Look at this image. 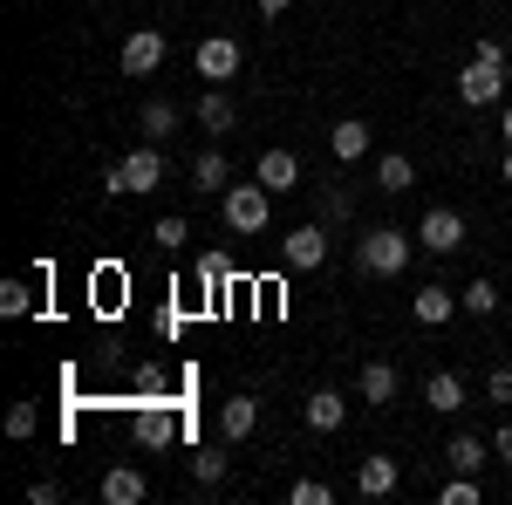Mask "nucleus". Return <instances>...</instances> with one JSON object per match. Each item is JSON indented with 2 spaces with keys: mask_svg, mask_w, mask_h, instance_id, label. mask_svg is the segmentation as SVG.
<instances>
[{
  "mask_svg": "<svg viewBox=\"0 0 512 505\" xmlns=\"http://www.w3.org/2000/svg\"><path fill=\"white\" fill-rule=\"evenodd\" d=\"M355 267L362 273H403L410 267V233H396V226H369V233L355 239Z\"/></svg>",
  "mask_w": 512,
  "mask_h": 505,
  "instance_id": "obj_1",
  "label": "nucleus"
},
{
  "mask_svg": "<svg viewBox=\"0 0 512 505\" xmlns=\"http://www.w3.org/2000/svg\"><path fill=\"white\" fill-rule=\"evenodd\" d=\"M267 219H274V192L253 178V185H226V226L233 233H267Z\"/></svg>",
  "mask_w": 512,
  "mask_h": 505,
  "instance_id": "obj_2",
  "label": "nucleus"
},
{
  "mask_svg": "<svg viewBox=\"0 0 512 505\" xmlns=\"http://www.w3.org/2000/svg\"><path fill=\"white\" fill-rule=\"evenodd\" d=\"M158 185H164V157L151 151V144L130 151L117 171H103V192H110V198H117V192H158Z\"/></svg>",
  "mask_w": 512,
  "mask_h": 505,
  "instance_id": "obj_3",
  "label": "nucleus"
},
{
  "mask_svg": "<svg viewBox=\"0 0 512 505\" xmlns=\"http://www.w3.org/2000/svg\"><path fill=\"white\" fill-rule=\"evenodd\" d=\"M458 96L472 103V110H485V103H499L506 96V76H499V62H465V76H458Z\"/></svg>",
  "mask_w": 512,
  "mask_h": 505,
  "instance_id": "obj_4",
  "label": "nucleus"
},
{
  "mask_svg": "<svg viewBox=\"0 0 512 505\" xmlns=\"http://www.w3.org/2000/svg\"><path fill=\"white\" fill-rule=\"evenodd\" d=\"M280 260L294 273H315L321 260H328V233H321V226H294V233L280 239Z\"/></svg>",
  "mask_w": 512,
  "mask_h": 505,
  "instance_id": "obj_5",
  "label": "nucleus"
},
{
  "mask_svg": "<svg viewBox=\"0 0 512 505\" xmlns=\"http://www.w3.org/2000/svg\"><path fill=\"white\" fill-rule=\"evenodd\" d=\"M417 239H424V253H458V246H465V219H458L451 205H437V212H424Z\"/></svg>",
  "mask_w": 512,
  "mask_h": 505,
  "instance_id": "obj_6",
  "label": "nucleus"
},
{
  "mask_svg": "<svg viewBox=\"0 0 512 505\" xmlns=\"http://www.w3.org/2000/svg\"><path fill=\"white\" fill-rule=\"evenodd\" d=\"M164 69V35L158 28H137L123 41V76H158Z\"/></svg>",
  "mask_w": 512,
  "mask_h": 505,
  "instance_id": "obj_7",
  "label": "nucleus"
},
{
  "mask_svg": "<svg viewBox=\"0 0 512 505\" xmlns=\"http://www.w3.org/2000/svg\"><path fill=\"white\" fill-rule=\"evenodd\" d=\"M396 485H403V465H396V458H376V451H369V458L355 465V492H362V499H390Z\"/></svg>",
  "mask_w": 512,
  "mask_h": 505,
  "instance_id": "obj_8",
  "label": "nucleus"
},
{
  "mask_svg": "<svg viewBox=\"0 0 512 505\" xmlns=\"http://www.w3.org/2000/svg\"><path fill=\"white\" fill-rule=\"evenodd\" d=\"M198 76L205 82H226V76H239V41H226V35H205L198 41Z\"/></svg>",
  "mask_w": 512,
  "mask_h": 505,
  "instance_id": "obj_9",
  "label": "nucleus"
},
{
  "mask_svg": "<svg viewBox=\"0 0 512 505\" xmlns=\"http://www.w3.org/2000/svg\"><path fill=\"white\" fill-rule=\"evenodd\" d=\"M253 178H260V185H267V192H301V157L294 151H260V171H253Z\"/></svg>",
  "mask_w": 512,
  "mask_h": 505,
  "instance_id": "obj_10",
  "label": "nucleus"
},
{
  "mask_svg": "<svg viewBox=\"0 0 512 505\" xmlns=\"http://www.w3.org/2000/svg\"><path fill=\"white\" fill-rule=\"evenodd\" d=\"M253 424H260V403H253V396H226V403H219V437H226V444L253 437Z\"/></svg>",
  "mask_w": 512,
  "mask_h": 505,
  "instance_id": "obj_11",
  "label": "nucleus"
},
{
  "mask_svg": "<svg viewBox=\"0 0 512 505\" xmlns=\"http://www.w3.org/2000/svg\"><path fill=\"white\" fill-rule=\"evenodd\" d=\"M424 403H431L437 417H451V410H465V383H458L451 369H437L431 383H424Z\"/></svg>",
  "mask_w": 512,
  "mask_h": 505,
  "instance_id": "obj_12",
  "label": "nucleus"
},
{
  "mask_svg": "<svg viewBox=\"0 0 512 505\" xmlns=\"http://www.w3.org/2000/svg\"><path fill=\"white\" fill-rule=\"evenodd\" d=\"M198 130H205V137L233 130V96H226V89H205V96H198Z\"/></svg>",
  "mask_w": 512,
  "mask_h": 505,
  "instance_id": "obj_13",
  "label": "nucleus"
},
{
  "mask_svg": "<svg viewBox=\"0 0 512 505\" xmlns=\"http://www.w3.org/2000/svg\"><path fill=\"white\" fill-rule=\"evenodd\" d=\"M410 314H417L424 328H444V321L458 314V294H444V287H424V294L410 301Z\"/></svg>",
  "mask_w": 512,
  "mask_h": 505,
  "instance_id": "obj_14",
  "label": "nucleus"
},
{
  "mask_svg": "<svg viewBox=\"0 0 512 505\" xmlns=\"http://www.w3.org/2000/svg\"><path fill=\"white\" fill-rule=\"evenodd\" d=\"M328 144H335V157H342V164H355V157L369 151V123H362V117H342L335 130H328Z\"/></svg>",
  "mask_w": 512,
  "mask_h": 505,
  "instance_id": "obj_15",
  "label": "nucleus"
},
{
  "mask_svg": "<svg viewBox=\"0 0 512 505\" xmlns=\"http://www.w3.org/2000/svg\"><path fill=\"white\" fill-rule=\"evenodd\" d=\"M144 492H151V485H144L130 465H117L110 478H103V505H144Z\"/></svg>",
  "mask_w": 512,
  "mask_h": 505,
  "instance_id": "obj_16",
  "label": "nucleus"
},
{
  "mask_svg": "<svg viewBox=\"0 0 512 505\" xmlns=\"http://www.w3.org/2000/svg\"><path fill=\"white\" fill-rule=\"evenodd\" d=\"M396 396V362H362V403H390Z\"/></svg>",
  "mask_w": 512,
  "mask_h": 505,
  "instance_id": "obj_17",
  "label": "nucleus"
},
{
  "mask_svg": "<svg viewBox=\"0 0 512 505\" xmlns=\"http://www.w3.org/2000/svg\"><path fill=\"white\" fill-rule=\"evenodd\" d=\"M342 417H349V403L335 389H315L308 396V430H342Z\"/></svg>",
  "mask_w": 512,
  "mask_h": 505,
  "instance_id": "obj_18",
  "label": "nucleus"
},
{
  "mask_svg": "<svg viewBox=\"0 0 512 505\" xmlns=\"http://www.w3.org/2000/svg\"><path fill=\"white\" fill-rule=\"evenodd\" d=\"M410 185H417V171H410V157H403V151H390V157H383V164H376V192H410Z\"/></svg>",
  "mask_w": 512,
  "mask_h": 505,
  "instance_id": "obj_19",
  "label": "nucleus"
},
{
  "mask_svg": "<svg viewBox=\"0 0 512 505\" xmlns=\"http://www.w3.org/2000/svg\"><path fill=\"white\" fill-rule=\"evenodd\" d=\"M192 178H198V192H226V178H233V164H226L219 151H198Z\"/></svg>",
  "mask_w": 512,
  "mask_h": 505,
  "instance_id": "obj_20",
  "label": "nucleus"
},
{
  "mask_svg": "<svg viewBox=\"0 0 512 505\" xmlns=\"http://www.w3.org/2000/svg\"><path fill=\"white\" fill-rule=\"evenodd\" d=\"M144 130H151V144H158V137H171V130H178V103L151 96V103H144Z\"/></svg>",
  "mask_w": 512,
  "mask_h": 505,
  "instance_id": "obj_21",
  "label": "nucleus"
},
{
  "mask_svg": "<svg viewBox=\"0 0 512 505\" xmlns=\"http://www.w3.org/2000/svg\"><path fill=\"white\" fill-rule=\"evenodd\" d=\"M458 308H465V314H492V308H499V287H492V280H472V287L458 294Z\"/></svg>",
  "mask_w": 512,
  "mask_h": 505,
  "instance_id": "obj_22",
  "label": "nucleus"
},
{
  "mask_svg": "<svg viewBox=\"0 0 512 505\" xmlns=\"http://www.w3.org/2000/svg\"><path fill=\"white\" fill-rule=\"evenodd\" d=\"M444 458H451L458 471H472V478H478V465H485V444H478V437H451V451H444Z\"/></svg>",
  "mask_w": 512,
  "mask_h": 505,
  "instance_id": "obj_23",
  "label": "nucleus"
},
{
  "mask_svg": "<svg viewBox=\"0 0 512 505\" xmlns=\"http://www.w3.org/2000/svg\"><path fill=\"white\" fill-rule=\"evenodd\" d=\"M192 478H198V485H219V478H226V451H198Z\"/></svg>",
  "mask_w": 512,
  "mask_h": 505,
  "instance_id": "obj_24",
  "label": "nucleus"
},
{
  "mask_svg": "<svg viewBox=\"0 0 512 505\" xmlns=\"http://www.w3.org/2000/svg\"><path fill=\"white\" fill-rule=\"evenodd\" d=\"M137 437H144V444H171V417H164V410H144V417H137Z\"/></svg>",
  "mask_w": 512,
  "mask_h": 505,
  "instance_id": "obj_25",
  "label": "nucleus"
},
{
  "mask_svg": "<svg viewBox=\"0 0 512 505\" xmlns=\"http://www.w3.org/2000/svg\"><path fill=\"white\" fill-rule=\"evenodd\" d=\"M28 308H35L28 280H7V287H0V314H28Z\"/></svg>",
  "mask_w": 512,
  "mask_h": 505,
  "instance_id": "obj_26",
  "label": "nucleus"
},
{
  "mask_svg": "<svg viewBox=\"0 0 512 505\" xmlns=\"http://www.w3.org/2000/svg\"><path fill=\"white\" fill-rule=\"evenodd\" d=\"M35 424H41L35 403H14V410H7V437H35Z\"/></svg>",
  "mask_w": 512,
  "mask_h": 505,
  "instance_id": "obj_27",
  "label": "nucleus"
},
{
  "mask_svg": "<svg viewBox=\"0 0 512 505\" xmlns=\"http://www.w3.org/2000/svg\"><path fill=\"white\" fill-rule=\"evenodd\" d=\"M437 499H444V505H472V499H478V478H472V471H458V478H451Z\"/></svg>",
  "mask_w": 512,
  "mask_h": 505,
  "instance_id": "obj_28",
  "label": "nucleus"
},
{
  "mask_svg": "<svg viewBox=\"0 0 512 505\" xmlns=\"http://www.w3.org/2000/svg\"><path fill=\"white\" fill-rule=\"evenodd\" d=\"M226 273H233V260H226V253H205V260H198V280H205V294H212Z\"/></svg>",
  "mask_w": 512,
  "mask_h": 505,
  "instance_id": "obj_29",
  "label": "nucleus"
},
{
  "mask_svg": "<svg viewBox=\"0 0 512 505\" xmlns=\"http://www.w3.org/2000/svg\"><path fill=\"white\" fill-rule=\"evenodd\" d=\"M485 396H492V403H512V362H499V369L485 376Z\"/></svg>",
  "mask_w": 512,
  "mask_h": 505,
  "instance_id": "obj_30",
  "label": "nucleus"
},
{
  "mask_svg": "<svg viewBox=\"0 0 512 505\" xmlns=\"http://www.w3.org/2000/svg\"><path fill=\"white\" fill-rule=\"evenodd\" d=\"M328 499H335V492H328L321 478H301V485H294V505H328Z\"/></svg>",
  "mask_w": 512,
  "mask_h": 505,
  "instance_id": "obj_31",
  "label": "nucleus"
},
{
  "mask_svg": "<svg viewBox=\"0 0 512 505\" xmlns=\"http://www.w3.org/2000/svg\"><path fill=\"white\" fill-rule=\"evenodd\" d=\"M151 239H158V246H185V219H178V212L158 219V233H151Z\"/></svg>",
  "mask_w": 512,
  "mask_h": 505,
  "instance_id": "obj_32",
  "label": "nucleus"
},
{
  "mask_svg": "<svg viewBox=\"0 0 512 505\" xmlns=\"http://www.w3.org/2000/svg\"><path fill=\"white\" fill-rule=\"evenodd\" d=\"M492 451H499V458H512V424H499V437H492Z\"/></svg>",
  "mask_w": 512,
  "mask_h": 505,
  "instance_id": "obj_33",
  "label": "nucleus"
},
{
  "mask_svg": "<svg viewBox=\"0 0 512 505\" xmlns=\"http://www.w3.org/2000/svg\"><path fill=\"white\" fill-rule=\"evenodd\" d=\"M253 7H260V14H287L294 0H253Z\"/></svg>",
  "mask_w": 512,
  "mask_h": 505,
  "instance_id": "obj_34",
  "label": "nucleus"
},
{
  "mask_svg": "<svg viewBox=\"0 0 512 505\" xmlns=\"http://www.w3.org/2000/svg\"><path fill=\"white\" fill-rule=\"evenodd\" d=\"M499 130H506V144H512V110H506V123H499Z\"/></svg>",
  "mask_w": 512,
  "mask_h": 505,
  "instance_id": "obj_35",
  "label": "nucleus"
},
{
  "mask_svg": "<svg viewBox=\"0 0 512 505\" xmlns=\"http://www.w3.org/2000/svg\"><path fill=\"white\" fill-rule=\"evenodd\" d=\"M506 185H512V151H506Z\"/></svg>",
  "mask_w": 512,
  "mask_h": 505,
  "instance_id": "obj_36",
  "label": "nucleus"
},
{
  "mask_svg": "<svg viewBox=\"0 0 512 505\" xmlns=\"http://www.w3.org/2000/svg\"><path fill=\"white\" fill-rule=\"evenodd\" d=\"M506 335H512V314H506Z\"/></svg>",
  "mask_w": 512,
  "mask_h": 505,
  "instance_id": "obj_37",
  "label": "nucleus"
}]
</instances>
